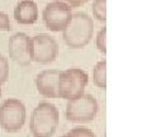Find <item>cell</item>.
<instances>
[{
	"label": "cell",
	"instance_id": "obj_1",
	"mask_svg": "<svg viewBox=\"0 0 152 137\" xmlns=\"http://www.w3.org/2000/svg\"><path fill=\"white\" fill-rule=\"evenodd\" d=\"M62 40L72 50L84 48L90 43L94 34L93 18L86 13H72L67 24L62 29Z\"/></svg>",
	"mask_w": 152,
	"mask_h": 137
},
{
	"label": "cell",
	"instance_id": "obj_2",
	"mask_svg": "<svg viewBox=\"0 0 152 137\" xmlns=\"http://www.w3.org/2000/svg\"><path fill=\"white\" fill-rule=\"evenodd\" d=\"M60 123V113L51 102H41L34 107L29 119L33 137H52Z\"/></svg>",
	"mask_w": 152,
	"mask_h": 137
},
{
	"label": "cell",
	"instance_id": "obj_3",
	"mask_svg": "<svg viewBox=\"0 0 152 137\" xmlns=\"http://www.w3.org/2000/svg\"><path fill=\"white\" fill-rule=\"evenodd\" d=\"M89 84V75L79 67H70L61 71L58 79V95L65 100H74L85 93Z\"/></svg>",
	"mask_w": 152,
	"mask_h": 137
},
{
	"label": "cell",
	"instance_id": "obj_4",
	"mask_svg": "<svg viewBox=\"0 0 152 137\" xmlns=\"http://www.w3.org/2000/svg\"><path fill=\"white\" fill-rule=\"evenodd\" d=\"M27 108L17 98H9L0 104V127L9 133L19 132L26 123Z\"/></svg>",
	"mask_w": 152,
	"mask_h": 137
},
{
	"label": "cell",
	"instance_id": "obj_5",
	"mask_svg": "<svg viewBox=\"0 0 152 137\" xmlns=\"http://www.w3.org/2000/svg\"><path fill=\"white\" fill-rule=\"evenodd\" d=\"M98 111L99 104L95 97L84 93L81 97L67 102L65 114L71 123H89L95 119Z\"/></svg>",
	"mask_w": 152,
	"mask_h": 137
},
{
	"label": "cell",
	"instance_id": "obj_6",
	"mask_svg": "<svg viewBox=\"0 0 152 137\" xmlns=\"http://www.w3.org/2000/svg\"><path fill=\"white\" fill-rule=\"evenodd\" d=\"M58 56V43L50 34L41 33L31 37V57L32 62L48 65Z\"/></svg>",
	"mask_w": 152,
	"mask_h": 137
},
{
	"label": "cell",
	"instance_id": "obj_7",
	"mask_svg": "<svg viewBox=\"0 0 152 137\" xmlns=\"http://www.w3.org/2000/svg\"><path fill=\"white\" fill-rule=\"evenodd\" d=\"M71 15H72V8L58 0H53L46 4L42 12L43 23L51 32H62Z\"/></svg>",
	"mask_w": 152,
	"mask_h": 137
},
{
	"label": "cell",
	"instance_id": "obj_8",
	"mask_svg": "<svg viewBox=\"0 0 152 137\" xmlns=\"http://www.w3.org/2000/svg\"><path fill=\"white\" fill-rule=\"evenodd\" d=\"M8 52L15 64L20 66L31 65V37L23 32L14 33L8 41Z\"/></svg>",
	"mask_w": 152,
	"mask_h": 137
},
{
	"label": "cell",
	"instance_id": "obj_9",
	"mask_svg": "<svg viewBox=\"0 0 152 137\" xmlns=\"http://www.w3.org/2000/svg\"><path fill=\"white\" fill-rule=\"evenodd\" d=\"M60 70L50 69L43 70L36 78V88L41 97L47 99H57L58 95V79Z\"/></svg>",
	"mask_w": 152,
	"mask_h": 137
},
{
	"label": "cell",
	"instance_id": "obj_10",
	"mask_svg": "<svg viewBox=\"0 0 152 137\" xmlns=\"http://www.w3.org/2000/svg\"><path fill=\"white\" fill-rule=\"evenodd\" d=\"M14 19L18 24L32 26L37 23L39 10L34 0H19L14 8Z\"/></svg>",
	"mask_w": 152,
	"mask_h": 137
},
{
	"label": "cell",
	"instance_id": "obj_11",
	"mask_svg": "<svg viewBox=\"0 0 152 137\" xmlns=\"http://www.w3.org/2000/svg\"><path fill=\"white\" fill-rule=\"evenodd\" d=\"M93 83L102 90L107 89V61L102 60L95 64L93 69Z\"/></svg>",
	"mask_w": 152,
	"mask_h": 137
},
{
	"label": "cell",
	"instance_id": "obj_12",
	"mask_svg": "<svg viewBox=\"0 0 152 137\" xmlns=\"http://www.w3.org/2000/svg\"><path fill=\"white\" fill-rule=\"evenodd\" d=\"M93 15L99 22L105 23L107 21V0H93Z\"/></svg>",
	"mask_w": 152,
	"mask_h": 137
},
{
	"label": "cell",
	"instance_id": "obj_13",
	"mask_svg": "<svg viewBox=\"0 0 152 137\" xmlns=\"http://www.w3.org/2000/svg\"><path fill=\"white\" fill-rule=\"evenodd\" d=\"M95 46H96L99 52H102L104 55L107 53V27H103L98 32L96 38H95Z\"/></svg>",
	"mask_w": 152,
	"mask_h": 137
},
{
	"label": "cell",
	"instance_id": "obj_14",
	"mask_svg": "<svg viewBox=\"0 0 152 137\" xmlns=\"http://www.w3.org/2000/svg\"><path fill=\"white\" fill-rule=\"evenodd\" d=\"M9 61L4 55L0 53V86L9 79Z\"/></svg>",
	"mask_w": 152,
	"mask_h": 137
},
{
	"label": "cell",
	"instance_id": "obj_15",
	"mask_svg": "<svg viewBox=\"0 0 152 137\" xmlns=\"http://www.w3.org/2000/svg\"><path fill=\"white\" fill-rule=\"evenodd\" d=\"M69 135L71 137H96L94 132L86 127H75L69 131Z\"/></svg>",
	"mask_w": 152,
	"mask_h": 137
},
{
	"label": "cell",
	"instance_id": "obj_16",
	"mask_svg": "<svg viewBox=\"0 0 152 137\" xmlns=\"http://www.w3.org/2000/svg\"><path fill=\"white\" fill-rule=\"evenodd\" d=\"M12 29V23L10 18L7 13L0 10V32H10Z\"/></svg>",
	"mask_w": 152,
	"mask_h": 137
},
{
	"label": "cell",
	"instance_id": "obj_17",
	"mask_svg": "<svg viewBox=\"0 0 152 137\" xmlns=\"http://www.w3.org/2000/svg\"><path fill=\"white\" fill-rule=\"evenodd\" d=\"M58 1H62L65 4H67L70 8H80L85 5L89 0H58Z\"/></svg>",
	"mask_w": 152,
	"mask_h": 137
},
{
	"label": "cell",
	"instance_id": "obj_18",
	"mask_svg": "<svg viewBox=\"0 0 152 137\" xmlns=\"http://www.w3.org/2000/svg\"><path fill=\"white\" fill-rule=\"evenodd\" d=\"M60 137H71V136L69 135V132H67V133H65V135H62V136H60Z\"/></svg>",
	"mask_w": 152,
	"mask_h": 137
},
{
	"label": "cell",
	"instance_id": "obj_19",
	"mask_svg": "<svg viewBox=\"0 0 152 137\" xmlns=\"http://www.w3.org/2000/svg\"><path fill=\"white\" fill-rule=\"evenodd\" d=\"M1 94H3V90H1V86H0V98H1Z\"/></svg>",
	"mask_w": 152,
	"mask_h": 137
}]
</instances>
